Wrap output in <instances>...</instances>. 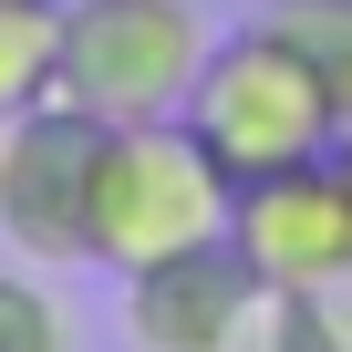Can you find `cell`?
Instances as JSON below:
<instances>
[{
  "instance_id": "cell-1",
  "label": "cell",
  "mask_w": 352,
  "mask_h": 352,
  "mask_svg": "<svg viewBox=\"0 0 352 352\" xmlns=\"http://www.w3.org/2000/svg\"><path fill=\"white\" fill-rule=\"evenodd\" d=\"M228 197H239L228 166L176 124V114L104 124L94 208H83V259L114 270V280H135V270H155L176 249H208V239H228Z\"/></svg>"
},
{
  "instance_id": "cell-2",
  "label": "cell",
  "mask_w": 352,
  "mask_h": 352,
  "mask_svg": "<svg viewBox=\"0 0 352 352\" xmlns=\"http://www.w3.org/2000/svg\"><path fill=\"white\" fill-rule=\"evenodd\" d=\"M208 42L218 32L197 0H63L52 11V94L83 104L94 124H155L187 104Z\"/></svg>"
},
{
  "instance_id": "cell-3",
  "label": "cell",
  "mask_w": 352,
  "mask_h": 352,
  "mask_svg": "<svg viewBox=\"0 0 352 352\" xmlns=\"http://www.w3.org/2000/svg\"><path fill=\"white\" fill-rule=\"evenodd\" d=\"M176 124H187V135L228 166V187H239V176H270V166H300V155H331V145H342L331 94L311 83V63H300L270 21L208 42V63H197L187 104H176Z\"/></svg>"
},
{
  "instance_id": "cell-4",
  "label": "cell",
  "mask_w": 352,
  "mask_h": 352,
  "mask_svg": "<svg viewBox=\"0 0 352 352\" xmlns=\"http://www.w3.org/2000/svg\"><path fill=\"white\" fill-rule=\"evenodd\" d=\"M228 249L259 270V290H352V166H342V145L270 166V176H239Z\"/></svg>"
},
{
  "instance_id": "cell-5",
  "label": "cell",
  "mask_w": 352,
  "mask_h": 352,
  "mask_svg": "<svg viewBox=\"0 0 352 352\" xmlns=\"http://www.w3.org/2000/svg\"><path fill=\"white\" fill-rule=\"evenodd\" d=\"M104 124L63 94L0 114V239L42 270H83V208H94Z\"/></svg>"
},
{
  "instance_id": "cell-6",
  "label": "cell",
  "mask_w": 352,
  "mask_h": 352,
  "mask_svg": "<svg viewBox=\"0 0 352 352\" xmlns=\"http://www.w3.org/2000/svg\"><path fill=\"white\" fill-rule=\"evenodd\" d=\"M259 311H270V290H259V270L228 239L176 249V259H155V270L124 280L135 352H259Z\"/></svg>"
},
{
  "instance_id": "cell-7",
  "label": "cell",
  "mask_w": 352,
  "mask_h": 352,
  "mask_svg": "<svg viewBox=\"0 0 352 352\" xmlns=\"http://www.w3.org/2000/svg\"><path fill=\"white\" fill-rule=\"evenodd\" d=\"M259 21L311 63V83L331 94V114H342V135H352V0H270Z\"/></svg>"
},
{
  "instance_id": "cell-8",
  "label": "cell",
  "mask_w": 352,
  "mask_h": 352,
  "mask_svg": "<svg viewBox=\"0 0 352 352\" xmlns=\"http://www.w3.org/2000/svg\"><path fill=\"white\" fill-rule=\"evenodd\" d=\"M52 11L63 0H0V114L52 94Z\"/></svg>"
},
{
  "instance_id": "cell-9",
  "label": "cell",
  "mask_w": 352,
  "mask_h": 352,
  "mask_svg": "<svg viewBox=\"0 0 352 352\" xmlns=\"http://www.w3.org/2000/svg\"><path fill=\"white\" fill-rule=\"evenodd\" d=\"M0 352H73L63 300L42 280H21V270H0Z\"/></svg>"
},
{
  "instance_id": "cell-10",
  "label": "cell",
  "mask_w": 352,
  "mask_h": 352,
  "mask_svg": "<svg viewBox=\"0 0 352 352\" xmlns=\"http://www.w3.org/2000/svg\"><path fill=\"white\" fill-rule=\"evenodd\" d=\"M342 166H352V135H342Z\"/></svg>"
}]
</instances>
